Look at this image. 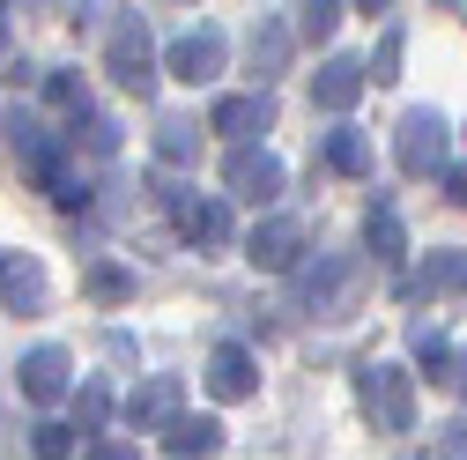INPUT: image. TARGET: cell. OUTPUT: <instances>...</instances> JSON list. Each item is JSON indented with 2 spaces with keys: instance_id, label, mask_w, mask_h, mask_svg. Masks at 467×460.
<instances>
[{
  "instance_id": "cell-12",
  "label": "cell",
  "mask_w": 467,
  "mask_h": 460,
  "mask_svg": "<svg viewBox=\"0 0 467 460\" xmlns=\"http://www.w3.org/2000/svg\"><path fill=\"white\" fill-rule=\"evenodd\" d=\"M67 371H75V357L60 350V341H37V350L23 357V401H37V409H45V401H60L75 386Z\"/></svg>"
},
{
  "instance_id": "cell-4",
  "label": "cell",
  "mask_w": 467,
  "mask_h": 460,
  "mask_svg": "<svg viewBox=\"0 0 467 460\" xmlns=\"http://www.w3.org/2000/svg\"><path fill=\"white\" fill-rule=\"evenodd\" d=\"M223 60H230V37L215 30V23H201V30H179V37H171V52H163V68L171 75H179V82H215L223 75Z\"/></svg>"
},
{
  "instance_id": "cell-5",
  "label": "cell",
  "mask_w": 467,
  "mask_h": 460,
  "mask_svg": "<svg viewBox=\"0 0 467 460\" xmlns=\"http://www.w3.org/2000/svg\"><path fill=\"white\" fill-rule=\"evenodd\" d=\"M297 290H305V305L312 312H348V305H357V260H348V253H319L312 267H297Z\"/></svg>"
},
{
  "instance_id": "cell-23",
  "label": "cell",
  "mask_w": 467,
  "mask_h": 460,
  "mask_svg": "<svg viewBox=\"0 0 467 460\" xmlns=\"http://www.w3.org/2000/svg\"><path fill=\"white\" fill-rule=\"evenodd\" d=\"M75 416H82V431H104L111 423V386L104 379H82L75 386Z\"/></svg>"
},
{
  "instance_id": "cell-28",
  "label": "cell",
  "mask_w": 467,
  "mask_h": 460,
  "mask_svg": "<svg viewBox=\"0 0 467 460\" xmlns=\"http://www.w3.org/2000/svg\"><path fill=\"white\" fill-rule=\"evenodd\" d=\"M400 75V30H386L379 45H371V68H364V82H393Z\"/></svg>"
},
{
  "instance_id": "cell-15",
  "label": "cell",
  "mask_w": 467,
  "mask_h": 460,
  "mask_svg": "<svg viewBox=\"0 0 467 460\" xmlns=\"http://www.w3.org/2000/svg\"><path fill=\"white\" fill-rule=\"evenodd\" d=\"M245 60H253V75H260V82H267V75H282V68H289V23L260 16V23H253V37H245Z\"/></svg>"
},
{
  "instance_id": "cell-29",
  "label": "cell",
  "mask_w": 467,
  "mask_h": 460,
  "mask_svg": "<svg viewBox=\"0 0 467 460\" xmlns=\"http://www.w3.org/2000/svg\"><path fill=\"white\" fill-rule=\"evenodd\" d=\"M438 460H467V423H445V438H438Z\"/></svg>"
},
{
  "instance_id": "cell-26",
  "label": "cell",
  "mask_w": 467,
  "mask_h": 460,
  "mask_svg": "<svg viewBox=\"0 0 467 460\" xmlns=\"http://www.w3.org/2000/svg\"><path fill=\"white\" fill-rule=\"evenodd\" d=\"M156 149H163V156H171V163H186V156H193V149H201V134H193V127H186V120H163V127H156Z\"/></svg>"
},
{
  "instance_id": "cell-3",
  "label": "cell",
  "mask_w": 467,
  "mask_h": 460,
  "mask_svg": "<svg viewBox=\"0 0 467 460\" xmlns=\"http://www.w3.org/2000/svg\"><path fill=\"white\" fill-rule=\"evenodd\" d=\"M104 68H111V82H119L127 97H149L156 89V45H149V23H119L111 30V52H104Z\"/></svg>"
},
{
  "instance_id": "cell-8",
  "label": "cell",
  "mask_w": 467,
  "mask_h": 460,
  "mask_svg": "<svg viewBox=\"0 0 467 460\" xmlns=\"http://www.w3.org/2000/svg\"><path fill=\"white\" fill-rule=\"evenodd\" d=\"M179 416H186V386L171 379V371H156V379H141V386L127 393V423H134V431H156V438H163Z\"/></svg>"
},
{
  "instance_id": "cell-32",
  "label": "cell",
  "mask_w": 467,
  "mask_h": 460,
  "mask_svg": "<svg viewBox=\"0 0 467 460\" xmlns=\"http://www.w3.org/2000/svg\"><path fill=\"white\" fill-rule=\"evenodd\" d=\"M452 386H460V393H467V357H452Z\"/></svg>"
},
{
  "instance_id": "cell-11",
  "label": "cell",
  "mask_w": 467,
  "mask_h": 460,
  "mask_svg": "<svg viewBox=\"0 0 467 460\" xmlns=\"http://www.w3.org/2000/svg\"><path fill=\"white\" fill-rule=\"evenodd\" d=\"M208 393H215V401H253V393H260V364H253V350H238V341H215V350H208Z\"/></svg>"
},
{
  "instance_id": "cell-14",
  "label": "cell",
  "mask_w": 467,
  "mask_h": 460,
  "mask_svg": "<svg viewBox=\"0 0 467 460\" xmlns=\"http://www.w3.org/2000/svg\"><path fill=\"white\" fill-rule=\"evenodd\" d=\"M371 82H364V60H319V75H312V104L319 111H348Z\"/></svg>"
},
{
  "instance_id": "cell-1",
  "label": "cell",
  "mask_w": 467,
  "mask_h": 460,
  "mask_svg": "<svg viewBox=\"0 0 467 460\" xmlns=\"http://www.w3.org/2000/svg\"><path fill=\"white\" fill-rule=\"evenodd\" d=\"M445 156H452V127H445V111H438V104L400 111V127H393V163L408 171V179H438Z\"/></svg>"
},
{
  "instance_id": "cell-31",
  "label": "cell",
  "mask_w": 467,
  "mask_h": 460,
  "mask_svg": "<svg viewBox=\"0 0 467 460\" xmlns=\"http://www.w3.org/2000/svg\"><path fill=\"white\" fill-rule=\"evenodd\" d=\"M438 179H445V193H452V208H467V163H460V171L445 163V171H438Z\"/></svg>"
},
{
  "instance_id": "cell-33",
  "label": "cell",
  "mask_w": 467,
  "mask_h": 460,
  "mask_svg": "<svg viewBox=\"0 0 467 460\" xmlns=\"http://www.w3.org/2000/svg\"><path fill=\"white\" fill-rule=\"evenodd\" d=\"M0 45H8V8H0Z\"/></svg>"
},
{
  "instance_id": "cell-18",
  "label": "cell",
  "mask_w": 467,
  "mask_h": 460,
  "mask_svg": "<svg viewBox=\"0 0 467 460\" xmlns=\"http://www.w3.org/2000/svg\"><path fill=\"white\" fill-rule=\"evenodd\" d=\"M364 246L379 253V267H400V260H408V230H400L393 208H371V215H364Z\"/></svg>"
},
{
  "instance_id": "cell-24",
  "label": "cell",
  "mask_w": 467,
  "mask_h": 460,
  "mask_svg": "<svg viewBox=\"0 0 467 460\" xmlns=\"http://www.w3.org/2000/svg\"><path fill=\"white\" fill-rule=\"evenodd\" d=\"M341 16H348L341 0H312V8H297V37H305V45H319V37H334V30H341Z\"/></svg>"
},
{
  "instance_id": "cell-19",
  "label": "cell",
  "mask_w": 467,
  "mask_h": 460,
  "mask_svg": "<svg viewBox=\"0 0 467 460\" xmlns=\"http://www.w3.org/2000/svg\"><path fill=\"white\" fill-rule=\"evenodd\" d=\"M423 290L431 298H467V253L460 246H445V253L423 260Z\"/></svg>"
},
{
  "instance_id": "cell-20",
  "label": "cell",
  "mask_w": 467,
  "mask_h": 460,
  "mask_svg": "<svg viewBox=\"0 0 467 460\" xmlns=\"http://www.w3.org/2000/svg\"><path fill=\"white\" fill-rule=\"evenodd\" d=\"M82 290H89L97 305H127V298H134V275H127L119 260H89V267H82Z\"/></svg>"
},
{
  "instance_id": "cell-10",
  "label": "cell",
  "mask_w": 467,
  "mask_h": 460,
  "mask_svg": "<svg viewBox=\"0 0 467 460\" xmlns=\"http://www.w3.org/2000/svg\"><path fill=\"white\" fill-rule=\"evenodd\" d=\"M208 127H215V134H230L238 149H253V141L275 127V97H267V89H253V97H223V104L208 111Z\"/></svg>"
},
{
  "instance_id": "cell-13",
  "label": "cell",
  "mask_w": 467,
  "mask_h": 460,
  "mask_svg": "<svg viewBox=\"0 0 467 460\" xmlns=\"http://www.w3.org/2000/svg\"><path fill=\"white\" fill-rule=\"evenodd\" d=\"M0 305H8V312H45V267L30 253L0 246Z\"/></svg>"
},
{
  "instance_id": "cell-2",
  "label": "cell",
  "mask_w": 467,
  "mask_h": 460,
  "mask_svg": "<svg viewBox=\"0 0 467 460\" xmlns=\"http://www.w3.org/2000/svg\"><path fill=\"white\" fill-rule=\"evenodd\" d=\"M357 393H364V416H371L379 431H416V386H408L400 364L364 357V364H357Z\"/></svg>"
},
{
  "instance_id": "cell-25",
  "label": "cell",
  "mask_w": 467,
  "mask_h": 460,
  "mask_svg": "<svg viewBox=\"0 0 467 460\" xmlns=\"http://www.w3.org/2000/svg\"><path fill=\"white\" fill-rule=\"evenodd\" d=\"M30 453H37V460H67V453H75V423H52V416L30 423Z\"/></svg>"
},
{
  "instance_id": "cell-22",
  "label": "cell",
  "mask_w": 467,
  "mask_h": 460,
  "mask_svg": "<svg viewBox=\"0 0 467 460\" xmlns=\"http://www.w3.org/2000/svg\"><path fill=\"white\" fill-rule=\"evenodd\" d=\"M416 364H423V379H452V341L438 327H416Z\"/></svg>"
},
{
  "instance_id": "cell-17",
  "label": "cell",
  "mask_w": 467,
  "mask_h": 460,
  "mask_svg": "<svg viewBox=\"0 0 467 460\" xmlns=\"http://www.w3.org/2000/svg\"><path fill=\"white\" fill-rule=\"evenodd\" d=\"M319 156H327V171H341V179H364V171H371V141L357 127H334L319 141Z\"/></svg>"
},
{
  "instance_id": "cell-30",
  "label": "cell",
  "mask_w": 467,
  "mask_h": 460,
  "mask_svg": "<svg viewBox=\"0 0 467 460\" xmlns=\"http://www.w3.org/2000/svg\"><path fill=\"white\" fill-rule=\"evenodd\" d=\"M82 460H141V453H134V445H119V438H97Z\"/></svg>"
},
{
  "instance_id": "cell-6",
  "label": "cell",
  "mask_w": 467,
  "mask_h": 460,
  "mask_svg": "<svg viewBox=\"0 0 467 460\" xmlns=\"http://www.w3.org/2000/svg\"><path fill=\"white\" fill-rule=\"evenodd\" d=\"M171 215H179V238L186 246H230V201L223 193H186V186H163Z\"/></svg>"
},
{
  "instance_id": "cell-21",
  "label": "cell",
  "mask_w": 467,
  "mask_h": 460,
  "mask_svg": "<svg viewBox=\"0 0 467 460\" xmlns=\"http://www.w3.org/2000/svg\"><path fill=\"white\" fill-rule=\"evenodd\" d=\"M45 97L67 111V120H89V82L75 75V68H60V75H45Z\"/></svg>"
},
{
  "instance_id": "cell-9",
  "label": "cell",
  "mask_w": 467,
  "mask_h": 460,
  "mask_svg": "<svg viewBox=\"0 0 467 460\" xmlns=\"http://www.w3.org/2000/svg\"><path fill=\"white\" fill-rule=\"evenodd\" d=\"M223 186H230V201H253V208H267V201L282 193V163H275L267 149H230V163H223Z\"/></svg>"
},
{
  "instance_id": "cell-27",
  "label": "cell",
  "mask_w": 467,
  "mask_h": 460,
  "mask_svg": "<svg viewBox=\"0 0 467 460\" xmlns=\"http://www.w3.org/2000/svg\"><path fill=\"white\" fill-rule=\"evenodd\" d=\"M75 141H89V156H111L119 149V127H111L104 111H89V120H75Z\"/></svg>"
},
{
  "instance_id": "cell-16",
  "label": "cell",
  "mask_w": 467,
  "mask_h": 460,
  "mask_svg": "<svg viewBox=\"0 0 467 460\" xmlns=\"http://www.w3.org/2000/svg\"><path fill=\"white\" fill-rule=\"evenodd\" d=\"M163 445L179 453V460H208V453L223 445V423H215V416H179V423L163 431Z\"/></svg>"
},
{
  "instance_id": "cell-7",
  "label": "cell",
  "mask_w": 467,
  "mask_h": 460,
  "mask_svg": "<svg viewBox=\"0 0 467 460\" xmlns=\"http://www.w3.org/2000/svg\"><path fill=\"white\" fill-rule=\"evenodd\" d=\"M245 260L267 267V275H289V267L305 260V223H297V215H260V223L245 230Z\"/></svg>"
}]
</instances>
